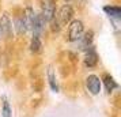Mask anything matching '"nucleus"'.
<instances>
[{"mask_svg": "<svg viewBox=\"0 0 121 117\" xmlns=\"http://www.w3.org/2000/svg\"><path fill=\"white\" fill-rule=\"evenodd\" d=\"M75 15H76V10L71 4L63 3L57 6L55 18L48 23V31L50 34H60L67 27V25L75 18Z\"/></svg>", "mask_w": 121, "mask_h": 117, "instance_id": "obj_1", "label": "nucleus"}, {"mask_svg": "<svg viewBox=\"0 0 121 117\" xmlns=\"http://www.w3.org/2000/svg\"><path fill=\"white\" fill-rule=\"evenodd\" d=\"M64 31V39L68 44H75L76 41L82 38V35L86 31V25L82 19L73 18L71 22L67 25V27L63 30Z\"/></svg>", "mask_w": 121, "mask_h": 117, "instance_id": "obj_2", "label": "nucleus"}, {"mask_svg": "<svg viewBox=\"0 0 121 117\" xmlns=\"http://www.w3.org/2000/svg\"><path fill=\"white\" fill-rule=\"evenodd\" d=\"M15 37L12 27V17L8 11H1L0 14V39L4 42H12Z\"/></svg>", "mask_w": 121, "mask_h": 117, "instance_id": "obj_3", "label": "nucleus"}, {"mask_svg": "<svg viewBox=\"0 0 121 117\" xmlns=\"http://www.w3.org/2000/svg\"><path fill=\"white\" fill-rule=\"evenodd\" d=\"M57 1L59 0H39V15L44 18V21L46 23H49L57 11Z\"/></svg>", "mask_w": 121, "mask_h": 117, "instance_id": "obj_4", "label": "nucleus"}, {"mask_svg": "<svg viewBox=\"0 0 121 117\" xmlns=\"http://www.w3.org/2000/svg\"><path fill=\"white\" fill-rule=\"evenodd\" d=\"M84 87L86 91L91 97H97L101 94L102 91V83H101V78L97 74H88L84 78Z\"/></svg>", "mask_w": 121, "mask_h": 117, "instance_id": "obj_5", "label": "nucleus"}, {"mask_svg": "<svg viewBox=\"0 0 121 117\" xmlns=\"http://www.w3.org/2000/svg\"><path fill=\"white\" fill-rule=\"evenodd\" d=\"M12 17V27H14V34L17 35L18 38H25L29 35L27 27H26V23H25V19H23L22 15V8L18 10Z\"/></svg>", "mask_w": 121, "mask_h": 117, "instance_id": "obj_6", "label": "nucleus"}, {"mask_svg": "<svg viewBox=\"0 0 121 117\" xmlns=\"http://www.w3.org/2000/svg\"><path fill=\"white\" fill-rule=\"evenodd\" d=\"M82 53H83L82 61H83L84 68H87V69H95L99 65V55H98V52H97L95 45L90 46L86 50H83Z\"/></svg>", "mask_w": 121, "mask_h": 117, "instance_id": "obj_7", "label": "nucleus"}, {"mask_svg": "<svg viewBox=\"0 0 121 117\" xmlns=\"http://www.w3.org/2000/svg\"><path fill=\"white\" fill-rule=\"evenodd\" d=\"M94 39H95V33H94L93 29H88V30L84 31V34L82 35V38L79 39V41H76L75 44H72V45L76 46V48H75L76 52H80V53H82L83 50H86V49H88L90 46H93Z\"/></svg>", "mask_w": 121, "mask_h": 117, "instance_id": "obj_8", "label": "nucleus"}, {"mask_svg": "<svg viewBox=\"0 0 121 117\" xmlns=\"http://www.w3.org/2000/svg\"><path fill=\"white\" fill-rule=\"evenodd\" d=\"M99 78H101L102 87L105 89V91H106V94L108 95H112L116 90H118V87H120L118 83H117V80L114 79V76L110 75L109 72H104Z\"/></svg>", "mask_w": 121, "mask_h": 117, "instance_id": "obj_9", "label": "nucleus"}, {"mask_svg": "<svg viewBox=\"0 0 121 117\" xmlns=\"http://www.w3.org/2000/svg\"><path fill=\"white\" fill-rule=\"evenodd\" d=\"M29 50L34 56L41 55L44 52V37L37 34H30V42H29Z\"/></svg>", "mask_w": 121, "mask_h": 117, "instance_id": "obj_10", "label": "nucleus"}, {"mask_svg": "<svg viewBox=\"0 0 121 117\" xmlns=\"http://www.w3.org/2000/svg\"><path fill=\"white\" fill-rule=\"evenodd\" d=\"M46 79H48V84H49V89L53 91V93H59L60 91V84H59V80H57V76H56V71L55 68L49 65L46 68Z\"/></svg>", "mask_w": 121, "mask_h": 117, "instance_id": "obj_11", "label": "nucleus"}, {"mask_svg": "<svg viewBox=\"0 0 121 117\" xmlns=\"http://www.w3.org/2000/svg\"><path fill=\"white\" fill-rule=\"evenodd\" d=\"M104 12L105 15L109 18V19H116V21H121V7L118 4H106L104 6Z\"/></svg>", "mask_w": 121, "mask_h": 117, "instance_id": "obj_12", "label": "nucleus"}, {"mask_svg": "<svg viewBox=\"0 0 121 117\" xmlns=\"http://www.w3.org/2000/svg\"><path fill=\"white\" fill-rule=\"evenodd\" d=\"M0 102H1L0 117H12V106L10 102V98L6 94H3L0 97Z\"/></svg>", "mask_w": 121, "mask_h": 117, "instance_id": "obj_13", "label": "nucleus"}, {"mask_svg": "<svg viewBox=\"0 0 121 117\" xmlns=\"http://www.w3.org/2000/svg\"><path fill=\"white\" fill-rule=\"evenodd\" d=\"M88 0H64V3L67 4H71L75 10H78V7H84L87 4Z\"/></svg>", "mask_w": 121, "mask_h": 117, "instance_id": "obj_14", "label": "nucleus"}, {"mask_svg": "<svg viewBox=\"0 0 121 117\" xmlns=\"http://www.w3.org/2000/svg\"><path fill=\"white\" fill-rule=\"evenodd\" d=\"M0 14H1V4H0Z\"/></svg>", "mask_w": 121, "mask_h": 117, "instance_id": "obj_15", "label": "nucleus"}]
</instances>
